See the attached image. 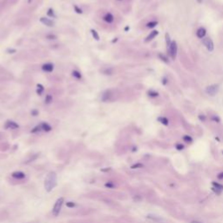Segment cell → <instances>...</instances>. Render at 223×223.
<instances>
[{
    "mask_svg": "<svg viewBox=\"0 0 223 223\" xmlns=\"http://www.w3.org/2000/svg\"><path fill=\"white\" fill-rule=\"evenodd\" d=\"M58 177H57V173L55 172H50L48 174L46 175L45 179V189L46 192L50 193L56 187L57 183H58Z\"/></svg>",
    "mask_w": 223,
    "mask_h": 223,
    "instance_id": "cell-1",
    "label": "cell"
},
{
    "mask_svg": "<svg viewBox=\"0 0 223 223\" xmlns=\"http://www.w3.org/2000/svg\"><path fill=\"white\" fill-rule=\"evenodd\" d=\"M64 202H65V199H64V197L58 198V199L56 201L55 204H54V206H53V208H52V215H53L54 216H58V215H59Z\"/></svg>",
    "mask_w": 223,
    "mask_h": 223,
    "instance_id": "cell-2",
    "label": "cell"
},
{
    "mask_svg": "<svg viewBox=\"0 0 223 223\" xmlns=\"http://www.w3.org/2000/svg\"><path fill=\"white\" fill-rule=\"evenodd\" d=\"M177 52H178V46H177V43L175 41H172V44L170 46L168 47V53L169 56L171 57L172 59L174 60L177 56Z\"/></svg>",
    "mask_w": 223,
    "mask_h": 223,
    "instance_id": "cell-3",
    "label": "cell"
},
{
    "mask_svg": "<svg viewBox=\"0 0 223 223\" xmlns=\"http://www.w3.org/2000/svg\"><path fill=\"white\" fill-rule=\"evenodd\" d=\"M219 88H220V86H219L218 84L211 85V86H208V87L206 88V93H208V95H210V96H215V95L218 93Z\"/></svg>",
    "mask_w": 223,
    "mask_h": 223,
    "instance_id": "cell-4",
    "label": "cell"
},
{
    "mask_svg": "<svg viewBox=\"0 0 223 223\" xmlns=\"http://www.w3.org/2000/svg\"><path fill=\"white\" fill-rule=\"evenodd\" d=\"M202 44L205 45L207 49H208L209 52H213L214 48H215V45H214V42L213 40L210 38H202Z\"/></svg>",
    "mask_w": 223,
    "mask_h": 223,
    "instance_id": "cell-5",
    "label": "cell"
},
{
    "mask_svg": "<svg viewBox=\"0 0 223 223\" xmlns=\"http://www.w3.org/2000/svg\"><path fill=\"white\" fill-rule=\"evenodd\" d=\"M11 177L14 179H17V180H22V179L25 178V173L21 171H16L11 173Z\"/></svg>",
    "mask_w": 223,
    "mask_h": 223,
    "instance_id": "cell-6",
    "label": "cell"
},
{
    "mask_svg": "<svg viewBox=\"0 0 223 223\" xmlns=\"http://www.w3.org/2000/svg\"><path fill=\"white\" fill-rule=\"evenodd\" d=\"M4 127L6 129H17L19 127V125H18V124L12 121V120H8V121L5 123Z\"/></svg>",
    "mask_w": 223,
    "mask_h": 223,
    "instance_id": "cell-7",
    "label": "cell"
},
{
    "mask_svg": "<svg viewBox=\"0 0 223 223\" xmlns=\"http://www.w3.org/2000/svg\"><path fill=\"white\" fill-rule=\"evenodd\" d=\"M101 100H103L104 102L109 101V100H112V92L110 91V90H109V91H106L105 93L102 94Z\"/></svg>",
    "mask_w": 223,
    "mask_h": 223,
    "instance_id": "cell-8",
    "label": "cell"
},
{
    "mask_svg": "<svg viewBox=\"0 0 223 223\" xmlns=\"http://www.w3.org/2000/svg\"><path fill=\"white\" fill-rule=\"evenodd\" d=\"M40 22L42 24H45L46 26H50V27L54 25V22L52 20H51L50 18H48V17H41L40 18Z\"/></svg>",
    "mask_w": 223,
    "mask_h": 223,
    "instance_id": "cell-9",
    "label": "cell"
},
{
    "mask_svg": "<svg viewBox=\"0 0 223 223\" xmlns=\"http://www.w3.org/2000/svg\"><path fill=\"white\" fill-rule=\"evenodd\" d=\"M206 33H207L206 29L203 27H201L197 30V31H196V36H197L199 38H201V39H202V38H204L205 36H206Z\"/></svg>",
    "mask_w": 223,
    "mask_h": 223,
    "instance_id": "cell-10",
    "label": "cell"
},
{
    "mask_svg": "<svg viewBox=\"0 0 223 223\" xmlns=\"http://www.w3.org/2000/svg\"><path fill=\"white\" fill-rule=\"evenodd\" d=\"M53 69H54L53 65L51 63L45 64V65H43V66H42V70H43L44 72H52V71H53Z\"/></svg>",
    "mask_w": 223,
    "mask_h": 223,
    "instance_id": "cell-11",
    "label": "cell"
},
{
    "mask_svg": "<svg viewBox=\"0 0 223 223\" xmlns=\"http://www.w3.org/2000/svg\"><path fill=\"white\" fill-rule=\"evenodd\" d=\"M158 34H159V32H158V31H156V30H154V31H151V33H150V34L146 38V39H145V42H150L151 40H153V38H154Z\"/></svg>",
    "mask_w": 223,
    "mask_h": 223,
    "instance_id": "cell-12",
    "label": "cell"
},
{
    "mask_svg": "<svg viewBox=\"0 0 223 223\" xmlns=\"http://www.w3.org/2000/svg\"><path fill=\"white\" fill-rule=\"evenodd\" d=\"M113 19H114V17H113L112 14L111 13H107L105 16H104V20L106 21V22H107L108 24H111V23L113 22Z\"/></svg>",
    "mask_w": 223,
    "mask_h": 223,
    "instance_id": "cell-13",
    "label": "cell"
},
{
    "mask_svg": "<svg viewBox=\"0 0 223 223\" xmlns=\"http://www.w3.org/2000/svg\"><path fill=\"white\" fill-rule=\"evenodd\" d=\"M41 125V127H42V130L45 131V132H50V131H52V126H51L50 125H49L48 123H46V122H44V123L40 124Z\"/></svg>",
    "mask_w": 223,
    "mask_h": 223,
    "instance_id": "cell-14",
    "label": "cell"
},
{
    "mask_svg": "<svg viewBox=\"0 0 223 223\" xmlns=\"http://www.w3.org/2000/svg\"><path fill=\"white\" fill-rule=\"evenodd\" d=\"M158 121H160V123L163 124V125H167L168 123H169V122H168V119L166 118V117H159Z\"/></svg>",
    "mask_w": 223,
    "mask_h": 223,
    "instance_id": "cell-15",
    "label": "cell"
},
{
    "mask_svg": "<svg viewBox=\"0 0 223 223\" xmlns=\"http://www.w3.org/2000/svg\"><path fill=\"white\" fill-rule=\"evenodd\" d=\"M158 24V22L157 21H151V22L147 23L146 24V27L147 28H153Z\"/></svg>",
    "mask_w": 223,
    "mask_h": 223,
    "instance_id": "cell-16",
    "label": "cell"
},
{
    "mask_svg": "<svg viewBox=\"0 0 223 223\" xmlns=\"http://www.w3.org/2000/svg\"><path fill=\"white\" fill-rule=\"evenodd\" d=\"M40 131H42V127H41V125H37V126H35L34 128L31 131V133H36V132H40Z\"/></svg>",
    "mask_w": 223,
    "mask_h": 223,
    "instance_id": "cell-17",
    "label": "cell"
},
{
    "mask_svg": "<svg viewBox=\"0 0 223 223\" xmlns=\"http://www.w3.org/2000/svg\"><path fill=\"white\" fill-rule=\"evenodd\" d=\"M166 43H167V48L170 46V45L172 44V40L171 38H170V35L168 33H166Z\"/></svg>",
    "mask_w": 223,
    "mask_h": 223,
    "instance_id": "cell-18",
    "label": "cell"
},
{
    "mask_svg": "<svg viewBox=\"0 0 223 223\" xmlns=\"http://www.w3.org/2000/svg\"><path fill=\"white\" fill-rule=\"evenodd\" d=\"M72 76H73L74 78H76L77 79H80L81 78H82L81 73L79 72H78V71H73V72H72Z\"/></svg>",
    "mask_w": 223,
    "mask_h": 223,
    "instance_id": "cell-19",
    "label": "cell"
},
{
    "mask_svg": "<svg viewBox=\"0 0 223 223\" xmlns=\"http://www.w3.org/2000/svg\"><path fill=\"white\" fill-rule=\"evenodd\" d=\"M148 96L150 97H153V98H155V97H158L159 96V93L155 91H153V90H150L148 92Z\"/></svg>",
    "mask_w": 223,
    "mask_h": 223,
    "instance_id": "cell-20",
    "label": "cell"
},
{
    "mask_svg": "<svg viewBox=\"0 0 223 223\" xmlns=\"http://www.w3.org/2000/svg\"><path fill=\"white\" fill-rule=\"evenodd\" d=\"M91 32H92V35H93V37L95 38L96 40H100V36H99L98 32H97L95 30H91Z\"/></svg>",
    "mask_w": 223,
    "mask_h": 223,
    "instance_id": "cell-21",
    "label": "cell"
},
{
    "mask_svg": "<svg viewBox=\"0 0 223 223\" xmlns=\"http://www.w3.org/2000/svg\"><path fill=\"white\" fill-rule=\"evenodd\" d=\"M159 58H160V59L162 60V61L165 62V63H168V62H169V60H168L167 57L165 56L164 54H159Z\"/></svg>",
    "mask_w": 223,
    "mask_h": 223,
    "instance_id": "cell-22",
    "label": "cell"
},
{
    "mask_svg": "<svg viewBox=\"0 0 223 223\" xmlns=\"http://www.w3.org/2000/svg\"><path fill=\"white\" fill-rule=\"evenodd\" d=\"M66 207L69 208H73L76 207V203L73 201H67L66 202Z\"/></svg>",
    "mask_w": 223,
    "mask_h": 223,
    "instance_id": "cell-23",
    "label": "cell"
},
{
    "mask_svg": "<svg viewBox=\"0 0 223 223\" xmlns=\"http://www.w3.org/2000/svg\"><path fill=\"white\" fill-rule=\"evenodd\" d=\"M44 91V87L42 85H38V90H37V93H38V94L41 95L42 93H43Z\"/></svg>",
    "mask_w": 223,
    "mask_h": 223,
    "instance_id": "cell-24",
    "label": "cell"
},
{
    "mask_svg": "<svg viewBox=\"0 0 223 223\" xmlns=\"http://www.w3.org/2000/svg\"><path fill=\"white\" fill-rule=\"evenodd\" d=\"M52 101V97L51 95H46V97H45V103L50 104Z\"/></svg>",
    "mask_w": 223,
    "mask_h": 223,
    "instance_id": "cell-25",
    "label": "cell"
},
{
    "mask_svg": "<svg viewBox=\"0 0 223 223\" xmlns=\"http://www.w3.org/2000/svg\"><path fill=\"white\" fill-rule=\"evenodd\" d=\"M105 187H107V188H110V189H112V188H114V184H112V182H107V183H106L105 184Z\"/></svg>",
    "mask_w": 223,
    "mask_h": 223,
    "instance_id": "cell-26",
    "label": "cell"
},
{
    "mask_svg": "<svg viewBox=\"0 0 223 223\" xmlns=\"http://www.w3.org/2000/svg\"><path fill=\"white\" fill-rule=\"evenodd\" d=\"M47 15L50 16V17H56V15L54 14V11H53V10H52V9H49L48 12H47Z\"/></svg>",
    "mask_w": 223,
    "mask_h": 223,
    "instance_id": "cell-27",
    "label": "cell"
},
{
    "mask_svg": "<svg viewBox=\"0 0 223 223\" xmlns=\"http://www.w3.org/2000/svg\"><path fill=\"white\" fill-rule=\"evenodd\" d=\"M143 165L140 163H137L135 164V165H132V167H131V168H132V169H135V168H139V167H142Z\"/></svg>",
    "mask_w": 223,
    "mask_h": 223,
    "instance_id": "cell-28",
    "label": "cell"
},
{
    "mask_svg": "<svg viewBox=\"0 0 223 223\" xmlns=\"http://www.w3.org/2000/svg\"><path fill=\"white\" fill-rule=\"evenodd\" d=\"M47 38H49V39H56L57 38V36L56 35H53V34H49L46 36Z\"/></svg>",
    "mask_w": 223,
    "mask_h": 223,
    "instance_id": "cell-29",
    "label": "cell"
},
{
    "mask_svg": "<svg viewBox=\"0 0 223 223\" xmlns=\"http://www.w3.org/2000/svg\"><path fill=\"white\" fill-rule=\"evenodd\" d=\"M74 9H75V10H76V12H77V13H79V14L83 13L82 10H81V9H79V7L77 6V5H74Z\"/></svg>",
    "mask_w": 223,
    "mask_h": 223,
    "instance_id": "cell-30",
    "label": "cell"
},
{
    "mask_svg": "<svg viewBox=\"0 0 223 223\" xmlns=\"http://www.w3.org/2000/svg\"><path fill=\"white\" fill-rule=\"evenodd\" d=\"M183 139H185L186 141H189V142H191V141H192V138H191V137H189V136H187V135L184 136V138H183Z\"/></svg>",
    "mask_w": 223,
    "mask_h": 223,
    "instance_id": "cell-31",
    "label": "cell"
},
{
    "mask_svg": "<svg viewBox=\"0 0 223 223\" xmlns=\"http://www.w3.org/2000/svg\"><path fill=\"white\" fill-rule=\"evenodd\" d=\"M31 114H32L33 116H36V115L38 114V112H37L36 110H33L32 112H31Z\"/></svg>",
    "mask_w": 223,
    "mask_h": 223,
    "instance_id": "cell-32",
    "label": "cell"
},
{
    "mask_svg": "<svg viewBox=\"0 0 223 223\" xmlns=\"http://www.w3.org/2000/svg\"><path fill=\"white\" fill-rule=\"evenodd\" d=\"M167 79H166V78H164L163 80H162V83H163V85H166V84H167Z\"/></svg>",
    "mask_w": 223,
    "mask_h": 223,
    "instance_id": "cell-33",
    "label": "cell"
},
{
    "mask_svg": "<svg viewBox=\"0 0 223 223\" xmlns=\"http://www.w3.org/2000/svg\"><path fill=\"white\" fill-rule=\"evenodd\" d=\"M213 119H215V120H217V121H220V119H219V118L218 117H213Z\"/></svg>",
    "mask_w": 223,
    "mask_h": 223,
    "instance_id": "cell-34",
    "label": "cell"
},
{
    "mask_svg": "<svg viewBox=\"0 0 223 223\" xmlns=\"http://www.w3.org/2000/svg\"><path fill=\"white\" fill-rule=\"evenodd\" d=\"M218 178L219 179H223V173H221L220 175H218Z\"/></svg>",
    "mask_w": 223,
    "mask_h": 223,
    "instance_id": "cell-35",
    "label": "cell"
},
{
    "mask_svg": "<svg viewBox=\"0 0 223 223\" xmlns=\"http://www.w3.org/2000/svg\"><path fill=\"white\" fill-rule=\"evenodd\" d=\"M199 118H200V119H201V120H205V117H204V116H202V117H201V115H200V116H199Z\"/></svg>",
    "mask_w": 223,
    "mask_h": 223,
    "instance_id": "cell-36",
    "label": "cell"
},
{
    "mask_svg": "<svg viewBox=\"0 0 223 223\" xmlns=\"http://www.w3.org/2000/svg\"><path fill=\"white\" fill-rule=\"evenodd\" d=\"M178 148H179V149H180V148L182 149V148H183V146H182V145H181V146H180V145H178Z\"/></svg>",
    "mask_w": 223,
    "mask_h": 223,
    "instance_id": "cell-37",
    "label": "cell"
},
{
    "mask_svg": "<svg viewBox=\"0 0 223 223\" xmlns=\"http://www.w3.org/2000/svg\"><path fill=\"white\" fill-rule=\"evenodd\" d=\"M111 170V168H107V169H102V171H109Z\"/></svg>",
    "mask_w": 223,
    "mask_h": 223,
    "instance_id": "cell-38",
    "label": "cell"
},
{
    "mask_svg": "<svg viewBox=\"0 0 223 223\" xmlns=\"http://www.w3.org/2000/svg\"><path fill=\"white\" fill-rule=\"evenodd\" d=\"M197 2H198V3H201V2H202V0H197Z\"/></svg>",
    "mask_w": 223,
    "mask_h": 223,
    "instance_id": "cell-39",
    "label": "cell"
},
{
    "mask_svg": "<svg viewBox=\"0 0 223 223\" xmlns=\"http://www.w3.org/2000/svg\"><path fill=\"white\" fill-rule=\"evenodd\" d=\"M31 1H32V0H28V3H31Z\"/></svg>",
    "mask_w": 223,
    "mask_h": 223,
    "instance_id": "cell-40",
    "label": "cell"
}]
</instances>
